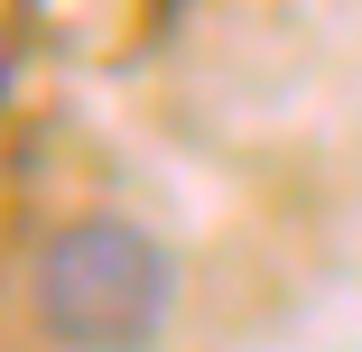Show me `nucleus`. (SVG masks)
Segmentation results:
<instances>
[{
    "label": "nucleus",
    "instance_id": "nucleus-1",
    "mask_svg": "<svg viewBox=\"0 0 362 352\" xmlns=\"http://www.w3.org/2000/svg\"><path fill=\"white\" fill-rule=\"evenodd\" d=\"M28 306L56 352H158L177 324V250L130 214H75L47 232Z\"/></svg>",
    "mask_w": 362,
    "mask_h": 352
}]
</instances>
